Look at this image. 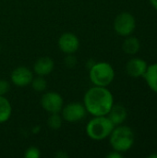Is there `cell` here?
I'll return each instance as SVG.
<instances>
[{"mask_svg":"<svg viewBox=\"0 0 157 158\" xmlns=\"http://www.w3.org/2000/svg\"><path fill=\"white\" fill-rule=\"evenodd\" d=\"M83 105L87 113L93 117L107 116L114 105V97L107 87L93 86L85 93Z\"/></svg>","mask_w":157,"mask_h":158,"instance_id":"6da1fadb","label":"cell"},{"mask_svg":"<svg viewBox=\"0 0 157 158\" xmlns=\"http://www.w3.org/2000/svg\"><path fill=\"white\" fill-rule=\"evenodd\" d=\"M108 138L112 149L122 154L128 152L133 146L135 141L132 129L122 124L115 126Z\"/></svg>","mask_w":157,"mask_h":158,"instance_id":"7a4b0ae2","label":"cell"},{"mask_svg":"<svg viewBox=\"0 0 157 158\" xmlns=\"http://www.w3.org/2000/svg\"><path fill=\"white\" fill-rule=\"evenodd\" d=\"M115 125L107 116L93 117L86 125V134L93 141H103L108 138Z\"/></svg>","mask_w":157,"mask_h":158,"instance_id":"3957f363","label":"cell"},{"mask_svg":"<svg viewBox=\"0 0 157 158\" xmlns=\"http://www.w3.org/2000/svg\"><path fill=\"white\" fill-rule=\"evenodd\" d=\"M89 76L94 86L107 87L115 79V70L109 63L98 62L90 68Z\"/></svg>","mask_w":157,"mask_h":158,"instance_id":"277c9868","label":"cell"},{"mask_svg":"<svg viewBox=\"0 0 157 158\" xmlns=\"http://www.w3.org/2000/svg\"><path fill=\"white\" fill-rule=\"evenodd\" d=\"M136 28V19L130 12H121L114 20V30L117 34L127 37L131 35Z\"/></svg>","mask_w":157,"mask_h":158,"instance_id":"5b68a950","label":"cell"},{"mask_svg":"<svg viewBox=\"0 0 157 158\" xmlns=\"http://www.w3.org/2000/svg\"><path fill=\"white\" fill-rule=\"evenodd\" d=\"M87 115L86 108L83 104L79 102L69 103L63 106L61 110L62 118L69 123H75L82 120Z\"/></svg>","mask_w":157,"mask_h":158,"instance_id":"8992f818","label":"cell"},{"mask_svg":"<svg viewBox=\"0 0 157 158\" xmlns=\"http://www.w3.org/2000/svg\"><path fill=\"white\" fill-rule=\"evenodd\" d=\"M41 106L50 114L60 113L64 106V101L58 93L47 92L43 94L41 98Z\"/></svg>","mask_w":157,"mask_h":158,"instance_id":"52a82bcc","label":"cell"},{"mask_svg":"<svg viewBox=\"0 0 157 158\" xmlns=\"http://www.w3.org/2000/svg\"><path fill=\"white\" fill-rule=\"evenodd\" d=\"M57 44L63 53L70 55L78 51L80 47V40L77 35L72 32H64L59 37Z\"/></svg>","mask_w":157,"mask_h":158,"instance_id":"ba28073f","label":"cell"},{"mask_svg":"<svg viewBox=\"0 0 157 158\" xmlns=\"http://www.w3.org/2000/svg\"><path fill=\"white\" fill-rule=\"evenodd\" d=\"M33 79L32 71L27 67H18L16 68L10 75L11 82L18 87H26L31 84Z\"/></svg>","mask_w":157,"mask_h":158,"instance_id":"9c48e42d","label":"cell"},{"mask_svg":"<svg viewBox=\"0 0 157 158\" xmlns=\"http://www.w3.org/2000/svg\"><path fill=\"white\" fill-rule=\"evenodd\" d=\"M147 68L148 65L145 60L140 57H133L128 61L126 65V71L129 76L137 79L140 77H143Z\"/></svg>","mask_w":157,"mask_h":158,"instance_id":"30bf717a","label":"cell"},{"mask_svg":"<svg viewBox=\"0 0 157 158\" xmlns=\"http://www.w3.org/2000/svg\"><path fill=\"white\" fill-rule=\"evenodd\" d=\"M54 60L49 56H42L36 60L33 65V71L38 76H47L54 69Z\"/></svg>","mask_w":157,"mask_h":158,"instance_id":"8fae6325","label":"cell"},{"mask_svg":"<svg viewBox=\"0 0 157 158\" xmlns=\"http://www.w3.org/2000/svg\"><path fill=\"white\" fill-rule=\"evenodd\" d=\"M107 117L109 118V119L112 121V123L115 126H118V125L123 124L124 121L127 119L128 111L124 106L114 104L109 113L107 114Z\"/></svg>","mask_w":157,"mask_h":158,"instance_id":"7c38bea8","label":"cell"},{"mask_svg":"<svg viewBox=\"0 0 157 158\" xmlns=\"http://www.w3.org/2000/svg\"><path fill=\"white\" fill-rule=\"evenodd\" d=\"M143 78L149 88L154 93L157 94V63H154L148 66Z\"/></svg>","mask_w":157,"mask_h":158,"instance_id":"4fadbf2b","label":"cell"},{"mask_svg":"<svg viewBox=\"0 0 157 158\" xmlns=\"http://www.w3.org/2000/svg\"><path fill=\"white\" fill-rule=\"evenodd\" d=\"M141 48V43L135 36L129 35L122 44V49L127 55H136Z\"/></svg>","mask_w":157,"mask_h":158,"instance_id":"5bb4252c","label":"cell"},{"mask_svg":"<svg viewBox=\"0 0 157 158\" xmlns=\"http://www.w3.org/2000/svg\"><path fill=\"white\" fill-rule=\"evenodd\" d=\"M12 114V106L5 95H0V124L6 122Z\"/></svg>","mask_w":157,"mask_h":158,"instance_id":"9a60e30c","label":"cell"},{"mask_svg":"<svg viewBox=\"0 0 157 158\" xmlns=\"http://www.w3.org/2000/svg\"><path fill=\"white\" fill-rule=\"evenodd\" d=\"M62 122H63V118L59 115V113L50 114V116L47 119V124H48L49 128L54 130V131L60 129L62 126Z\"/></svg>","mask_w":157,"mask_h":158,"instance_id":"2e32d148","label":"cell"},{"mask_svg":"<svg viewBox=\"0 0 157 158\" xmlns=\"http://www.w3.org/2000/svg\"><path fill=\"white\" fill-rule=\"evenodd\" d=\"M31 84L32 89L35 92H39V93L43 92L47 87V81L43 78V76H38L37 75V77L32 79Z\"/></svg>","mask_w":157,"mask_h":158,"instance_id":"e0dca14e","label":"cell"},{"mask_svg":"<svg viewBox=\"0 0 157 158\" xmlns=\"http://www.w3.org/2000/svg\"><path fill=\"white\" fill-rule=\"evenodd\" d=\"M40 156H41V151L35 146L29 147L24 154L25 158H40Z\"/></svg>","mask_w":157,"mask_h":158,"instance_id":"ac0fdd59","label":"cell"},{"mask_svg":"<svg viewBox=\"0 0 157 158\" xmlns=\"http://www.w3.org/2000/svg\"><path fill=\"white\" fill-rule=\"evenodd\" d=\"M10 89L9 82L6 80H0V95H5Z\"/></svg>","mask_w":157,"mask_h":158,"instance_id":"d6986e66","label":"cell"},{"mask_svg":"<svg viewBox=\"0 0 157 158\" xmlns=\"http://www.w3.org/2000/svg\"><path fill=\"white\" fill-rule=\"evenodd\" d=\"M76 63H77V59H76L75 56H72V54L68 55V56H66V58H65V64H66L68 67L72 68V67H74V66L76 65Z\"/></svg>","mask_w":157,"mask_h":158,"instance_id":"ffe728a7","label":"cell"},{"mask_svg":"<svg viewBox=\"0 0 157 158\" xmlns=\"http://www.w3.org/2000/svg\"><path fill=\"white\" fill-rule=\"evenodd\" d=\"M122 156H123L122 153H119V152L115 151V150H113L112 152H110V153L107 154V156H106V157L107 158H121Z\"/></svg>","mask_w":157,"mask_h":158,"instance_id":"44dd1931","label":"cell"},{"mask_svg":"<svg viewBox=\"0 0 157 158\" xmlns=\"http://www.w3.org/2000/svg\"><path fill=\"white\" fill-rule=\"evenodd\" d=\"M149 2H150V4H151V6L157 10V0H149Z\"/></svg>","mask_w":157,"mask_h":158,"instance_id":"7402d4cb","label":"cell"},{"mask_svg":"<svg viewBox=\"0 0 157 158\" xmlns=\"http://www.w3.org/2000/svg\"><path fill=\"white\" fill-rule=\"evenodd\" d=\"M148 157L149 158H157V154H152V155H150Z\"/></svg>","mask_w":157,"mask_h":158,"instance_id":"603a6c76","label":"cell"}]
</instances>
